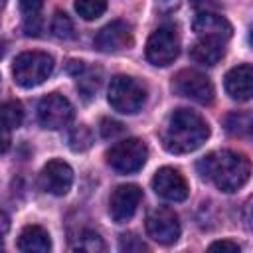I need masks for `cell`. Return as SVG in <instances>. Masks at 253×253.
<instances>
[{
	"label": "cell",
	"mask_w": 253,
	"mask_h": 253,
	"mask_svg": "<svg viewBox=\"0 0 253 253\" xmlns=\"http://www.w3.org/2000/svg\"><path fill=\"white\" fill-rule=\"evenodd\" d=\"M75 249L79 251H87V253H99V251H105V243L103 239L95 233V231H83Z\"/></svg>",
	"instance_id": "25"
},
{
	"label": "cell",
	"mask_w": 253,
	"mask_h": 253,
	"mask_svg": "<svg viewBox=\"0 0 253 253\" xmlns=\"http://www.w3.org/2000/svg\"><path fill=\"white\" fill-rule=\"evenodd\" d=\"M51 34L59 40H71L75 38V26L71 22V18L65 12H55L53 20H51Z\"/></svg>",
	"instance_id": "22"
},
{
	"label": "cell",
	"mask_w": 253,
	"mask_h": 253,
	"mask_svg": "<svg viewBox=\"0 0 253 253\" xmlns=\"http://www.w3.org/2000/svg\"><path fill=\"white\" fill-rule=\"evenodd\" d=\"M121 132H123V125H121V123H115V121H109V119H103V121H101V134H103L105 138L117 136V134H121Z\"/></svg>",
	"instance_id": "27"
},
{
	"label": "cell",
	"mask_w": 253,
	"mask_h": 253,
	"mask_svg": "<svg viewBox=\"0 0 253 253\" xmlns=\"http://www.w3.org/2000/svg\"><path fill=\"white\" fill-rule=\"evenodd\" d=\"M91 142H93V134H91L89 126H85V125H77V126L69 132V146H71V150H75V152L87 150V148L91 146Z\"/></svg>",
	"instance_id": "24"
},
{
	"label": "cell",
	"mask_w": 253,
	"mask_h": 253,
	"mask_svg": "<svg viewBox=\"0 0 253 253\" xmlns=\"http://www.w3.org/2000/svg\"><path fill=\"white\" fill-rule=\"evenodd\" d=\"M38 119H40L42 126H45L49 130H57L73 119V107L63 95L51 93V95H47L40 101Z\"/></svg>",
	"instance_id": "9"
},
{
	"label": "cell",
	"mask_w": 253,
	"mask_h": 253,
	"mask_svg": "<svg viewBox=\"0 0 253 253\" xmlns=\"http://www.w3.org/2000/svg\"><path fill=\"white\" fill-rule=\"evenodd\" d=\"M198 172L221 192H235L249 180L251 164L243 154L233 150H215L198 162Z\"/></svg>",
	"instance_id": "1"
},
{
	"label": "cell",
	"mask_w": 253,
	"mask_h": 253,
	"mask_svg": "<svg viewBox=\"0 0 253 253\" xmlns=\"http://www.w3.org/2000/svg\"><path fill=\"white\" fill-rule=\"evenodd\" d=\"M225 91L233 101H249L253 99V65H237L225 73L223 79Z\"/></svg>",
	"instance_id": "14"
},
{
	"label": "cell",
	"mask_w": 253,
	"mask_h": 253,
	"mask_svg": "<svg viewBox=\"0 0 253 253\" xmlns=\"http://www.w3.org/2000/svg\"><path fill=\"white\" fill-rule=\"evenodd\" d=\"M172 89L180 95V97H186V99H192L200 105H208L213 101V85L211 81L200 73V71H194V69H182L174 81H172Z\"/></svg>",
	"instance_id": "7"
},
{
	"label": "cell",
	"mask_w": 253,
	"mask_h": 253,
	"mask_svg": "<svg viewBox=\"0 0 253 253\" xmlns=\"http://www.w3.org/2000/svg\"><path fill=\"white\" fill-rule=\"evenodd\" d=\"M223 126L233 136L253 138V113H229L223 119Z\"/></svg>",
	"instance_id": "19"
},
{
	"label": "cell",
	"mask_w": 253,
	"mask_h": 253,
	"mask_svg": "<svg viewBox=\"0 0 253 253\" xmlns=\"http://www.w3.org/2000/svg\"><path fill=\"white\" fill-rule=\"evenodd\" d=\"M109 105L123 115H132L140 111V107L146 101V89L140 81L128 75H117L111 79L109 85Z\"/></svg>",
	"instance_id": "4"
},
{
	"label": "cell",
	"mask_w": 253,
	"mask_h": 253,
	"mask_svg": "<svg viewBox=\"0 0 253 253\" xmlns=\"http://www.w3.org/2000/svg\"><path fill=\"white\" fill-rule=\"evenodd\" d=\"M75 10L83 20H97L107 10V0H75Z\"/></svg>",
	"instance_id": "23"
},
{
	"label": "cell",
	"mask_w": 253,
	"mask_h": 253,
	"mask_svg": "<svg viewBox=\"0 0 253 253\" xmlns=\"http://www.w3.org/2000/svg\"><path fill=\"white\" fill-rule=\"evenodd\" d=\"M243 217H245V223L249 227V231H253V198L247 200L245 204V211H243Z\"/></svg>",
	"instance_id": "29"
},
{
	"label": "cell",
	"mask_w": 253,
	"mask_h": 253,
	"mask_svg": "<svg viewBox=\"0 0 253 253\" xmlns=\"http://www.w3.org/2000/svg\"><path fill=\"white\" fill-rule=\"evenodd\" d=\"M148 158V148L140 138H125L111 146L107 152V162L113 170L121 174L138 172Z\"/></svg>",
	"instance_id": "5"
},
{
	"label": "cell",
	"mask_w": 253,
	"mask_h": 253,
	"mask_svg": "<svg viewBox=\"0 0 253 253\" xmlns=\"http://www.w3.org/2000/svg\"><path fill=\"white\" fill-rule=\"evenodd\" d=\"M121 251H126V253H142L146 251V245L132 233H125L121 235V243H119Z\"/></svg>",
	"instance_id": "26"
},
{
	"label": "cell",
	"mask_w": 253,
	"mask_h": 253,
	"mask_svg": "<svg viewBox=\"0 0 253 253\" xmlns=\"http://www.w3.org/2000/svg\"><path fill=\"white\" fill-rule=\"evenodd\" d=\"M249 43H251V47H253V26H251V30H249Z\"/></svg>",
	"instance_id": "30"
},
{
	"label": "cell",
	"mask_w": 253,
	"mask_h": 253,
	"mask_svg": "<svg viewBox=\"0 0 253 253\" xmlns=\"http://www.w3.org/2000/svg\"><path fill=\"white\" fill-rule=\"evenodd\" d=\"M42 8L43 0H20V12L24 20L26 36H38L42 30Z\"/></svg>",
	"instance_id": "18"
},
{
	"label": "cell",
	"mask_w": 253,
	"mask_h": 253,
	"mask_svg": "<svg viewBox=\"0 0 253 253\" xmlns=\"http://www.w3.org/2000/svg\"><path fill=\"white\" fill-rule=\"evenodd\" d=\"M40 184L53 196H65L73 184V170L63 160H49L40 174Z\"/></svg>",
	"instance_id": "12"
},
{
	"label": "cell",
	"mask_w": 253,
	"mask_h": 253,
	"mask_svg": "<svg viewBox=\"0 0 253 253\" xmlns=\"http://www.w3.org/2000/svg\"><path fill=\"white\" fill-rule=\"evenodd\" d=\"M18 249L24 253H47L51 249L49 233L40 225H26L18 237Z\"/></svg>",
	"instance_id": "16"
},
{
	"label": "cell",
	"mask_w": 253,
	"mask_h": 253,
	"mask_svg": "<svg viewBox=\"0 0 253 253\" xmlns=\"http://www.w3.org/2000/svg\"><path fill=\"white\" fill-rule=\"evenodd\" d=\"M144 225H146V233L162 245H170L180 237V221L174 210L170 208H154L146 215Z\"/></svg>",
	"instance_id": "8"
},
{
	"label": "cell",
	"mask_w": 253,
	"mask_h": 253,
	"mask_svg": "<svg viewBox=\"0 0 253 253\" xmlns=\"http://www.w3.org/2000/svg\"><path fill=\"white\" fill-rule=\"evenodd\" d=\"M132 28L123 20H113L103 26L95 36V47L103 53H117L132 45Z\"/></svg>",
	"instance_id": "10"
},
{
	"label": "cell",
	"mask_w": 253,
	"mask_h": 253,
	"mask_svg": "<svg viewBox=\"0 0 253 253\" xmlns=\"http://www.w3.org/2000/svg\"><path fill=\"white\" fill-rule=\"evenodd\" d=\"M180 53V38L174 26L156 28L146 42V59L156 67L170 65Z\"/></svg>",
	"instance_id": "6"
},
{
	"label": "cell",
	"mask_w": 253,
	"mask_h": 253,
	"mask_svg": "<svg viewBox=\"0 0 253 253\" xmlns=\"http://www.w3.org/2000/svg\"><path fill=\"white\" fill-rule=\"evenodd\" d=\"M210 136L208 123L190 109H176L166 123L162 140L168 152L186 154L200 148Z\"/></svg>",
	"instance_id": "2"
},
{
	"label": "cell",
	"mask_w": 253,
	"mask_h": 253,
	"mask_svg": "<svg viewBox=\"0 0 253 253\" xmlns=\"http://www.w3.org/2000/svg\"><path fill=\"white\" fill-rule=\"evenodd\" d=\"M53 71V57L43 51H24L14 59L12 75L20 87H36Z\"/></svg>",
	"instance_id": "3"
},
{
	"label": "cell",
	"mask_w": 253,
	"mask_h": 253,
	"mask_svg": "<svg viewBox=\"0 0 253 253\" xmlns=\"http://www.w3.org/2000/svg\"><path fill=\"white\" fill-rule=\"evenodd\" d=\"M223 53H225V42L210 40V38H200L190 49V57L200 65H215L223 57Z\"/></svg>",
	"instance_id": "17"
},
{
	"label": "cell",
	"mask_w": 253,
	"mask_h": 253,
	"mask_svg": "<svg viewBox=\"0 0 253 253\" xmlns=\"http://www.w3.org/2000/svg\"><path fill=\"white\" fill-rule=\"evenodd\" d=\"M77 77V89L79 93L85 97V99H91L97 89H99V83H101V71L99 69H89V67H83V71Z\"/></svg>",
	"instance_id": "20"
},
{
	"label": "cell",
	"mask_w": 253,
	"mask_h": 253,
	"mask_svg": "<svg viewBox=\"0 0 253 253\" xmlns=\"http://www.w3.org/2000/svg\"><path fill=\"white\" fill-rule=\"evenodd\" d=\"M140 200H142V190L134 184H123V186L115 188V192L111 194V200H109L111 217L117 223L128 221L136 213Z\"/></svg>",
	"instance_id": "11"
},
{
	"label": "cell",
	"mask_w": 253,
	"mask_h": 253,
	"mask_svg": "<svg viewBox=\"0 0 253 253\" xmlns=\"http://www.w3.org/2000/svg\"><path fill=\"white\" fill-rule=\"evenodd\" d=\"M192 28L200 38L219 42H227L231 38V24L217 12H198L192 22Z\"/></svg>",
	"instance_id": "15"
},
{
	"label": "cell",
	"mask_w": 253,
	"mask_h": 253,
	"mask_svg": "<svg viewBox=\"0 0 253 253\" xmlns=\"http://www.w3.org/2000/svg\"><path fill=\"white\" fill-rule=\"evenodd\" d=\"M152 188L160 198L168 202H182L188 198V184L184 176L176 168H170V166H164L154 174Z\"/></svg>",
	"instance_id": "13"
},
{
	"label": "cell",
	"mask_w": 253,
	"mask_h": 253,
	"mask_svg": "<svg viewBox=\"0 0 253 253\" xmlns=\"http://www.w3.org/2000/svg\"><path fill=\"white\" fill-rule=\"evenodd\" d=\"M24 121V109L20 101H6L2 105V126H4V134H8V130L18 128Z\"/></svg>",
	"instance_id": "21"
},
{
	"label": "cell",
	"mask_w": 253,
	"mask_h": 253,
	"mask_svg": "<svg viewBox=\"0 0 253 253\" xmlns=\"http://www.w3.org/2000/svg\"><path fill=\"white\" fill-rule=\"evenodd\" d=\"M210 251H239V245L233 241H215L210 245Z\"/></svg>",
	"instance_id": "28"
}]
</instances>
